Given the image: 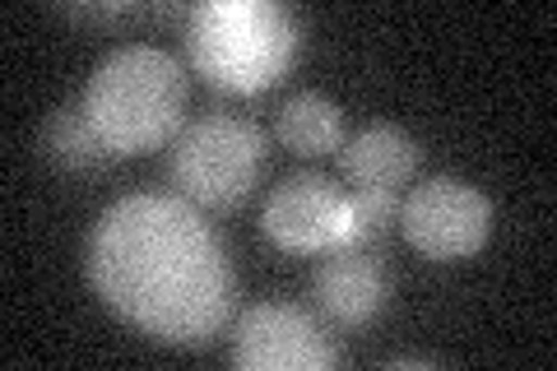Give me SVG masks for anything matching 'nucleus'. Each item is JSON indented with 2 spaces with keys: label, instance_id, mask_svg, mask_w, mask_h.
<instances>
[{
  "label": "nucleus",
  "instance_id": "nucleus-7",
  "mask_svg": "<svg viewBox=\"0 0 557 371\" xmlns=\"http://www.w3.org/2000/svg\"><path fill=\"white\" fill-rule=\"evenodd\" d=\"M260 227L284 251H302V256H321L330 246H344L348 227H354L348 186L330 182L321 172H293L265 196Z\"/></svg>",
  "mask_w": 557,
  "mask_h": 371
},
{
  "label": "nucleus",
  "instance_id": "nucleus-3",
  "mask_svg": "<svg viewBox=\"0 0 557 371\" xmlns=\"http://www.w3.org/2000/svg\"><path fill=\"white\" fill-rule=\"evenodd\" d=\"M298 20L274 0H205L186 14V57L223 94H260L298 61Z\"/></svg>",
  "mask_w": 557,
  "mask_h": 371
},
{
  "label": "nucleus",
  "instance_id": "nucleus-10",
  "mask_svg": "<svg viewBox=\"0 0 557 371\" xmlns=\"http://www.w3.org/2000/svg\"><path fill=\"white\" fill-rule=\"evenodd\" d=\"M38 149H42V158L51 168L75 172V176L108 172L116 163V153L108 149V139L94 131V121H89V112H84L79 102H65V108H57L42 121Z\"/></svg>",
  "mask_w": 557,
  "mask_h": 371
},
{
  "label": "nucleus",
  "instance_id": "nucleus-4",
  "mask_svg": "<svg viewBox=\"0 0 557 371\" xmlns=\"http://www.w3.org/2000/svg\"><path fill=\"white\" fill-rule=\"evenodd\" d=\"M265 131L242 112H205L168 145V182L196 209L228 214L251 200L265 176Z\"/></svg>",
  "mask_w": 557,
  "mask_h": 371
},
{
  "label": "nucleus",
  "instance_id": "nucleus-5",
  "mask_svg": "<svg viewBox=\"0 0 557 371\" xmlns=\"http://www.w3.org/2000/svg\"><path fill=\"white\" fill-rule=\"evenodd\" d=\"M399 233L428 260H465L493 233V200L465 176H428L399 200Z\"/></svg>",
  "mask_w": 557,
  "mask_h": 371
},
{
  "label": "nucleus",
  "instance_id": "nucleus-9",
  "mask_svg": "<svg viewBox=\"0 0 557 371\" xmlns=\"http://www.w3.org/2000/svg\"><path fill=\"white\" fill-rule=\"evenodd\" d=\"M339 172L348 190H399L418 172V145L391 121H376L339 145Z\"/></svg>",
  "mask_w": 557,
  "mask_h": 371
},
{
  "label": "nucleus",
  "instance_id": "nucleus-1",
  "mask_svg": "<svg viewBox=\"0 0 557 371\" xmlns=\"http://www.w3.org/2000/svg\"><path fill=\"white\" fill-rule=\"evenodd\" d=\"M94 293L139 334L177 348L214 344L233 325L237 279L205 209L177 190H135L98 214L84 251Z\"/></svg>",
  "mask_w": 557,
  "mask_h": 371
},
{
  "label": "nucleus",
  "instance_id": "nucleus-2",
  "mask_svg": "<svg viewBox=\"0 0 557 371\" xmlns=\"http://www.w3.org/2000/svg\"><path fill=\"white\" fill-rule=\"evenodd\" d=\"M186 65L168 47L121 42L94 65L79 108L89 112L94 131L108 139L116 158H131L177 139V131L186 126Z\"/></svg>",
  "mask_w": 557,
  "mask_h": 371
},
{
  "label": "nucleus",
  "instance_id": "nucleus-6",
  "mask_svg": "<svg viewBox=\"0 0 557 371\" xmlns=\"http://www.w3.org/2000/svg\"><path fill=\"white\" fill-rule=\"evenodd\" d=\"M335 358L330 325L298 302H251L233 321V367L242 371H325Z\"/></svg>",
  "mask_w": 557,
  "mask_h": 371
},
{
  "label": "nucleus",
  "instance_id": "nucleus-8",
  "mask_svg": "<svg viewBox=\"0 0 557 371\" xmlns=\"http://www.w3.org/2000/svg\"><path fill=\"white\" fill-rule=\"evenodd\" d=\"M311 311L335 330L372 325L391 302V260L381 242H344L321 251L311 270Z\"/></svg>",
  "mask_w": 557,
  "mask_h": 371
},
{
  "label": "nucleus",
  "instance_id": "nucleus-12",
  "mask_svg": "<svg viewBox=\"0 0 557 371\" xmlns=\"http://www.w3.org/2000/svg\"><path fill=\"white\" fill-rule=\"evenodd\" d=\"M354 227L348 242H386L399 227V190H348Z\"/></svg>",
  "mask_w": 557,
  "mask_h": 371
},
{
  "label": "nucleus",
  "instance_id": "nucleus-11",
  "mask_svg": "<svg viewBox=\"0 0 557 371\" xmlns=\"http://www.w3.org/2000/svg\"><path fill=\"white\" fill-rule=\"evenodd\" d=\"M274 135L278 145L298 158H325V153H339L344 145V112L330 102L325 94H293L278 102V116H274Z\"/></svg>",
  "mask_w": 557,
  "mask_h": 371
}]
</instances>
